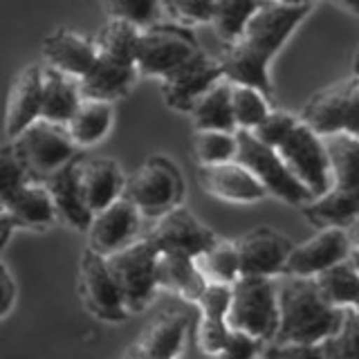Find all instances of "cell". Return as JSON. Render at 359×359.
Masks as SVG:
<instances>
[{
    "instance_id": "1",
    "label": "cell",
    "mask_w": 359,
    "mask_h": 359,
    "mask_svg": "<svg viewBox=\"0 0 359 359\" xmlns=\"http://www.w3.org/2000/svg\"><path fill=\"white\" fill-rule=\"evenodd\" d=\"M310 11V3H258L241 39L218 56L224 81L250 86L272 97L269 63Z\"/></svg>"
},
{
    "instance_id": "2",
    "label": "cell",
    "mask_w": 359,
    "mask_h": 359,
    "mask_svg": "<svg viewBox=\"0 0 359 359\" xmlns=\"http://www.w3.org/2000/svg\"><path fill=\"white\" fill-rule=\"evenodd\" d=\"M276 306L278 328L272 344H323L344 314L321 299L312 278L290 276L276 290Z\"/></svg>"
},
{
    "instance_id": "3",
    "label": "cell",
    "mask_w": 359,
    "mask_h": 359,
    "mask_svg": "<svg viewBox=\"0 0 359 359\" xmlns=\"http://www.w3.org/2000/svg\"><path fill=\"white\" fill-rule=\"evenodd\" d=\"M0 209L14 227L45 229L56 220L48 191L32 182L9 144L0 149Z\"/></svg>"
},
{
    "instance_id": "4",
    "label": "cell",
    "mask_w": 359,
    "mask_h": 359,
    "mask_svg": "<svg viewBox=\"0 0 359 359\" xmlns=\"http://www.w3.org/2000/svg\"><path fill=\"white\" fill-rule=\"evenodd\" d=\"M227 325L254 341H274L278 328L276 285L272 278L241 276L229 287Z\"/></svg>"
},
{
    "instance_id": "5",
    "label": "cell",
    "mask_w": 359,
    "mask_h": 359,
    "mask_svg": "<svg viewBox=\"0 0 359 359\" xmlns=\"http://www.w3.org/2000/svg\"><path fill=\"white\" fill-rule=\"evenodd\" d=\"M16 160L25 168L32 182L50 177L65 164L76 160V146L67 137L65 126L36 119L9 142Z\"/></svg>"
},
{
    "instance_id": "6",
    "label": "cell",
    "mask_w": 359,
    "mask_h": 359,
    "mask_svg": "<svg viewBox=\"0 0 359 359\" xmlns=\"http://www.w3.org/2000/svg\"><path fill=\"white\" fill-rule=\"evenodd\" d=\"M182 194V175H180L175 164L162 155H153L142 162L123 184V198L140 211V216L151 218H157L164 211L177 207Z\"/></svg>"
},
{
    "instance_id": "7",
    "label": "cell",
    "mask_w": 359,
    "mask_h": 359,
    "mask_svg": "<svg viewBox=\"0 0 359 359\" xmlns=\"http://www.w3.org/2000/svg\"><path fill=\"white\" fill-rule=\"evenodd\" d=\"M108 274L119 290L128 314L142 312L155 294V263L157 252L146 238H137L121 250L104 256Z\"/></svg>"
},
{
    "instance_id": "8",
    "label": "cell",
    "mask_w": 359,
    "mask_h": 359,
    "mask_svg": "<svg viewBox=\"0 0 359 359\" xmlns=\"http://www.w3.org/2000/svg\"><path fill=\"white\" fill-rule=\"evenodd\" d=\"M357 110L359 81L353 74L314 93L303 106L299 121L319 137H328L337 133L357 135Z\"/></svg>"
},
{
    "instance_id": "9",
    "label": "cell",
    "mask_w": 359,
    "mask_h": 359,
    "mask_svg": "<svg viewBox=\"0 0 359 359\" xmlns=\"http://www.w3.org/2000/svg\"><path fill=\"white\" fill-rule=\"evenodd\" d=\"M236 162L243 164L258 184L265 189V194L287 202V205L303 207L310 202V194L303 189L292 173L280 162L274 149L256 142L247 130H236Z\"/></svg>"
},
{
    "instance_id": "10",
    "label": "cell",
    "mask_w": 359,
    "mask_h": 359,
    "mask_svg": "<svg viewBox=\"0 0 359 359\" xmlns=\"http://www.w3.org/2000/svg\"><path fill=\"white\" fill-rule=\"evenodd\" d=\"M274 151L292 173V177L308 191L310 198H319L332 187L323 142L319 135H314L301 121L290 128V133L278 142Z\"/></svg>"
},
{
    "instance_id": "11",
    "label": "cell",
    "mask_w": 359,
    "mask_h": 359,
    "mask_svg": "<svg viewBox=\"0 0 359 359\" xmlns=\"http://www.w3.org/2000/svg\"><path fill=\"white\" fill-rule=\"evenodd\" d=\"M198 52L200 45L187 29L155 25L140 32L137 50H135V70L144 76L166 79Z\"/></svg>"
},
{
    "instance_id": "12",
    "label": "cell",
    "mask_w": 359,
    "mask_h": 359,
    "mask_svg": "<svg viewBox=\"0 0 359 359\" xmlns=\"http://www.w3.org/2000/svg\"><path fill=\"white\" fill-rule=\"evenodd\" d=\"M144 238L151 243L157 254H177L191 258H196L218 241L216 233L182 205L157 216Z\"/></svg>"
},
{
    "instance_id": "13",
    "label": "cell",
    "mask_w": 359,
    "mask_h": 359,
    "mask_svg": "<svg viewBox=\"0 0 359 359\" xmlns=\"http://www.w3.org/2000/svg\"><path fill=\"white\" fill-rule=\"evenodd\" d=\"M355 229V227H353ZM353 229H321L301 245H292L283 274L294 278H314L337 263L355 256Z\"/></svg>"
},
{
    "instance_id": "14",
    "label": "cell",
    "mask_w": 359,
    "mask_h": 359,
    "mask_svg": "<svg viewBox=\"0 0 359 359\" xmlns=\"http://www.w3.org/2000/svg\"><path fill=\"white\" fill-rule=\"evenodd\" d=\"M79 292H81L83 306L101 321H123L128 317L119 290L112 283L104 256L83 250L81 265H79Z\"/></svg>"
},
{
    "instance_id": "15",
    "label": "cell",
    "mask_w": 359,
    "mask_h": 359,
    "mask_svg": "<svg viewBox=\"0 0 359 359\" xmlns=\"http://www.w3.org/2000/svg\"><path fill=\"white\" fill-rule=\"evenodd\" d=\"M233 245L238 254L241 276L256 278H274L276 274H283L292 250V243L272 227H256L233 241Z\"/></svg>"
},
{
    "instance_id": "16",
    "label": "cell",
    "mask_w": 359,
    "mask_h": 359,
    "mask_svg": "<svg viewBox=\"0 0 359 359\" xmlns=\"http://www.w3.org/2000/svg\"><path fill=\"white\" fill-rule=\"evenodd\" d=\"M220 79H222L220 61L200 50L196 56H191L187 63L180 65L175 72L162 79L164 101L173 110L187 112L189 115L191 106H194L213 83L220 81Z\"/></svg>"
},
{
    "instance_id": "17",
    "label": "cell",
    "mask_w": 359,
    "mask_h": 359,
    "mask_svg": "<svg viewBox=\"0 0 359 359\" xmlns=\"http://www.w3.org/2000/svg\"><path fill=\"white\" fill-rule=\"evenodd\" d=\"M140 211L135 209L126 198H117L110 202L106 209L93 213V220L88 224V250H93L101 256H108L121 247L137 241L140 229Z\"/></svg>"
},
{
    "instance_id": "18",
    "label": "cell",
    "mask_w": 359,
    "mask_h": 359,
    "mask_svg": "<svg viewBox=\"0 0 359 359\" xmlns=\"http://www.w3.org/2000/svg\"><path fill=\"white\" fill-rule=\"evenodd\" d=\"M76 184L88 211L97 213L123 196L126 175L112 157H76Z\"/></svg>"
},
{
    "instance_id": "19",
    "label": "cell",
    "mask_w": 359,
    "mask_h": 359,
    "mask_svg": "<svg viewBox=\"0 0 359 359\" xmlns=\"http://www.w3.org/2000/svg\"><path fill=\"white\" fill-rule=\"evenodd\" d=\"M45 65L52 70L79 81L83 74L90 72V67L97 61L95 41L86 39L83 34L59 27L48 34L41 45Z\"/></svg>"
},
{
    "instance_id": "20",
    "label": "cell",
    "mask_w": 359,
    "mask_h": 359,
    "mask_svg": "<svg viewBox=\"0 0 359 359\" xmlns=\"http://www.w3.org/2000/svg\"><path fill=\"white\" fill-rule=\"evenodd\" d=\"M198 180L209 196L224 202L250 205V202H258L267 196L265 189L252 177V173L236 160L213 166H198Z\"/></svg>"
},
{
    "instance_id": "21",
    "label": "cell",
    "mask_w": 359,
    "mask_h": 359,
    "mask_svg": "<svg viewBox=\"0 0 359 359\" xmlns=\"http://www.w3.org/2000/svg\"><path fill=\"white\" fill-rule=\"evenodd\" d=\"M41 117V65L32 63L14 76L5 104V135L14 140Z\"/></svg>"
},
{
    "instance_id": "22",
    "label": "cell",
    "mask_w": 359,
    "mask_h": 359,
    "mask_svg": "<svg viewBox=\"0 0 359 359\" xmlns=\"http://www.w3.org/2000/svg\"><path fill=\"white\" fill-rule=\"evenodd\" d=\"M43 189L48 191V196L52 200L54 207V216L63 220L65 224L86 231L90 220H93V213L88 211L83 205V198L79 194V184H76V160L70 164H65L59 168L56 173L43 180Z\"/></svg>"
},
{
    "instance_id": "23",
    "label": "cell",
    "mask_w": 359,
    "mask_h": 359,
    "mask_svg": "<svg viewBox=\"0 0 359 359\" xmlns=\"http://www.w3.org/2000/svg\"><path fill=\"white\" fill-rule=\"evenodd\" d=\"M314 227L321 229H353L359 216V191L330 187L323 196L312 198L301 207Z\"/></svg>"
},
{
    "instance_id": "24",
    "label": "cell",
    "mask_w": 359,
    "mask_h": 359,
    "mask_svg": "<svg viewBox=\"0 0 359 359\" xmlns=\"http://www.w3.org/2000/svg\"><path fill=\"white\" fill-rule=\"evenodd\" d=\"M200 308L198 321V346L200 351L213 357L220 353L229 337L227 325V308H229V287L222 285H207L205 292L196 301Z\"/></svg>"
},
{
    "instance_id": "25",
    "label": "cell",
    "mask_w": 359,
    "mask_h": 359,
    "mask_svg": "<svg viewBox=\"0 0 359 359\" xmlns=\"http://www.w3.org/2000/svg\"><path fill=\"white\" fill-rule=\"evenodd\" d=\"M135 79H137V70H135L133 65L110 63L106 59H101V56H97V61L90 67V72L76 81V88L81 99L112 104L115 99H121L123 95L130 93Z\"/></svg>"
},
{
    "instance_id": "26",
    "label": "cell",
    "mask_w": 359,
    "mask_h": 359,
    "mask_svg": "<svg viewBox=\"0 0 359 359\" xmlns=\"http://www.w3.org/2000/svg\"><path fill=\"white\" fill-rule=\"evenodd\" d=\"M81 104L76 81L61 72L41 65V117L43 121L65 126Z\"/></svg>"
},
{
    "instance_id": "27",
    "label": "cell",
    "mask_w": 359,
    "mask_h": 359,
    "mask_svg": "<svg viewBox=\"0 0 359 359\" xmlns=\"http://www.w3.org/2000/svg\"><path fill=\"white\" fill-rule=\"evenodd\" d=\"M155 285L157 290H166L189 303H196L207 287V283L198 274L194 258L177 254H157Z\"/></svg>"
},
{
    "instance_id": "28",
    "label": "cell",
    "mask_w": 359,
    "mask_h": 359,
    "mask_svg": "<svg viewBox=\"0 0 359 359\" xmlns=\"http://www.w3.org/2000/svg\"><path fill=\"white\" fill-rule=\"evenodd\" d=\"M187 317L182 314H162L146 328L135 348L157 359H180L187 337Z\"/></svg>"
},
{
    "instance_id": "29",
    "label": "cell",
    "mask_w": 359,
    "mask_h": 359,
    "mask_svg": "<svg viewBox=\"0 0 359 359\" xmlns=\"http://www.w3.org/2000/svg\"><path fill=\"white\" fill-rule=\"evenodd\" d=\"M332 187L359 191V140L357 135L337 133L321 137Z\"/></svg>"
},
{
    "instance_id": "30",
    "label": "cell",
    "mask_w": 359,
    "mask_h": 359,
    "mask_svg": "<svg viewBox=\"0 0 359 359\" xmlns=\"http://www.w3.org/2000/svg\"><path fill=\"white\" fill-rule=\"evenodd\" d=\"M319 294L332 308H357L359 303V274H357V258L351 256L346 261L337 263L321 274L312 278Z\"/></svg>"
},
{
    "instance_id": "31",
    "label": "cell",
    "mask_w": 359,
    "mask_h": 359,
    "mask_svg": "<svg viewBox=\"0 0 359 359\" xmlns=\"http://www.w3.org/2000/svg\"><path fill=\"white\" fill-rule=\"evenodd\" d=\"M110 126H112L110 104L81 99V104L74 110V115L65 123V133L76 149H81V146H93L104 140Z\"/></svg>"
},
{
    "instance_id": "32",
    "label": "cell",
    "mask_w": 359,
    "mask_h": 359,
    "mask_svg": "<svg viewBox=\"0 0 359 359\" xmlns=\"http://www.w3.org/2000/svg\"><path fill=\"white\" fill-rule=\"evenodd\" d=\"M189 117L194 121L196 130H224L236 133L229 106V81L213 83L189 110Z\"/></svg>"
},
{
    "instance_id": "33",
    "label": "cell",
    "mask_w": 359,
    "mask_h": 359,
    "mask_svg": "<svg viewBox=\"0 0 359 359\" xmlns=\"http://www.w3.org/2000/svg\"><path fill=\"white\" fill-rule=\"evenodd\" d=\"M194 263L207 285L231 287L241 278L238 254H236V245L231 241H216L202 254H198Z\"/></svg>"
},
{
    "instance_id": "34",
    "label": "cell",
    "mask_w": 359,
    "mask_h": 359,
    "mask_svg": "<svg viewBox=\"0 0 359 359\" xmlns=\"http://www.w3.org/2000/svg\"><path fill=\"white\" fill-rule=\"evenodd\" d=\"M140 29L123 20L108 18V22L99 29L95 39L97 56L106 59L110 63L119 65H133L135 67V50H137Z\"/></svg>"
},
{
    "instance_id": "35",
    "label": "cell",
    "mask_w": 359,
    "mask_h": 359,
    "mask_svg": "<svg viewBox=\"0 0 359 359\" xmlns=\"http://www.w3.org/2000/svg\"><path fill=\"white\" fill-rule=\"evenodd\" d=\"M229 106H231V119L236 130H252L272 110L269 97L258 93L256 88L238 86V83H229Z\"/></svg>"
},
{
    "instance_id": "36",
    "label": "cell",
    "mask_w": 359,
    "mask_h": 359,
    "mask_svg": "<svg viewBox=\"0 0 359 359\" xmlns=\"http://www.w3.org/2000/svg\"><path fill=\"white\" fill-rule=\"evenodd\" d=\"M258 3H233V0H218L213 3L209 25L216 29L218 39L224 43V48L241 39V34L247 25V20L254 14Z\"/></svg>"
},
{
    "instance_id": "37",
    "label": "cell",
    "mask_w": 359,
    "mask_h": 359,
    "mask_svg": "<svg viewBox=\"0 0 359 359\" xmlns=\"http://www.w3.org/2000/svg\"><path fill=\"white\" fill-rule=\"evenodd\" d=\"M191 149L198 166H213L233 162L236 157V133L224 130H196L191 137Z\"/></svg>"
},
{
    "instance_id": "38",
    "label": "cell",
    "mask_w": 359,
    "mask_h": 359,
    "mask_svg": "<svg viewBox=\"0 0 359 359\" xmlns=\"http://www.w3.org/2000/svg\"><path fill=\"white\" fill-rule=\"evenodd\" d=\"M108 18L123 20L135 29H151L162 18V7L155 0H112L104 5Z\"/></svg>"
},
{
    "instance_id": "39",
    "label": "cell",
    "mask_w": 359,
    "mask_h": 359,
    "mask_svg": "<svg viewBox=\"0 0 359 359\" xmlns=\"http://www.w3.org/2000/svg\"><path fill=\"white\" fill-rule=\"evenodd\" d=\"M357 334H359L357 308H344L337 330L323 341L328 359H357Z\"/></svg>"
},
{
    "instance_id": "40",
    "label": "cell",
    "mask_w": 359,
    "mask_h": 359,
    "mask_svg": "<svg viewBox=\"0 0 359 359\" xmlns=\"http://www.w3.org/2000/svg\"><path fill=\"white\" fill-rule=\"evenodd\" d=\"M162 16L175 18L182 27H194V25H205L211 20L213 3L207 0H166L160 3Z\"/></svg>"
},
{
    "instance_id": "41",
    "label": "cell",
    "mask_w": 359,
    "mask_h": 359,
    "mask_svg": "<svg viewBox=\"0 0 359 359\" xmlns=\"http://www.w3.org/2000/svg\"><path fill=\"white\" fill-rule=\"evenodd\" d=\"M297 121H299V117L290 115V112H285V110H269L267 117L247 133H250L256 142L269 146V149H276L278 142L285 137Z\"/></svg>"
},
{
    "instance_id": "42",
    "label": "cell",
    "mask_w": 359,
    "mask_h": 359,
    "mask_svg": "<svg viewBox=\"0 0 359 359\" xmlns=\"http://www.w3.org/2000/svg\"><path fill=\"white\" fill-rule=\"evenodd\" d=\"M261 359H328L323 344H269Z\"/></svg>"
},
{
    "instance_id": "43",
    "label": "cell",
    "mask_w": 359,
    "mask_h": 359,
    "mask_svg": "<svg viewBox=\"0 0 359 359\" xmlns=\"http://www.w3.org/2000/svg\"><path fill=\"white\" fill-rule=\"evenodd\" d=\"M258 357H261V344L254 341L252 337L233 330L229 332L220 353L213 355V359H258Z\"/></svg>"
},
{
    "instance_id": "44",
    "label": "cell",
    "mask_w": 359,
    "mask_h": 359,
    "mask_svg": "<svg viewBox=\"0 0 359 359\" xmlns=\"http://www.w3.org/2000/svg\"><path fill=\"white\" fill-rule=\"evenodd\" d=\"M14 299H16V285H14V278H11L9 269L0 263V319L11 310L14 306Z\"/></svg>"
},
{
    "instance_id": "45",
    "label": "cell",
    "mask_w": 359,
    "mask_h": 359,
    "mask_svg": "<svg viewBox=\"0 0 359 359\" xmlns=\"http://www.w3.org/2000/svg\"><path fill=\"white\" fill-rule=\"evenodd\" d=\"M11 229H14V222H11V218L7 216L3 209H0V247L7 243Z\"/></svg>"
},
{
    "instance_id": "46",
    "label": "cell",
    "mask_w": 359,
    "mask_h": 359,
    "mask_svg": "<svg viewBox=\"0 0 359 359\" xmlns=\"http://www.w3.org/2000/svg\"><path fill=\"white\" fill-rule=\"evenodd\" d=\"M123 359H157V357H151V355H146V353H142V351H137V348H130V351L123 355Z\"/></svg>"
},
{
    "instance_id": "47",
    "label": "cell",
    "mask_w": 359,
    "mask_h": 359,
    "mask_svg": "<svg viewBox=\"0 0 359 359\" xmlns=\"http://www.w3.org/2000/svg\"><path fill=\"white\" fill-rule=\"evenodd\" d=\"M258 359H261V357H258Z\"/></svg>"
}]
</instances>
